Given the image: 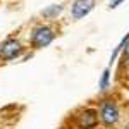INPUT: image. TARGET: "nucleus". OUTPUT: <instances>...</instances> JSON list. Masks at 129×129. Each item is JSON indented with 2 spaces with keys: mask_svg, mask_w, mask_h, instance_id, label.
<instances>
[{
  "mask_svg": "<svg viewBox=\"0 0 129 129\" xmlns=\"http://www.w3.org/2000/svg\"><path fill=\"white\" fill-rule=\"evenodd\" d=\"M95 7V0H74L72 4V17L81 19Z\"/></svg>",
  "mask_w": 129,
  "mask_h": 129,
  "instance_id": "5",
  "label": "nucleus"
},
{
  "mask_svg": "<svg viewBox=\"0 0 129 129\" xmlns=\"http://www.w3.org/2000/svg\"><path fill=\"white\" fill-rule=\"evenodd\" d=\"M127 41H129V33L127 35H126V38H124V40L120 41L119 43V47H117V48L114 50V53H112V57H110V62H114V60H115V57H117V55H119V52L122 48H124V47H126V45H127Z\"/></svg>",
  "mask_w": 129,
  "mask_h": 129,
  "instance_id": "7",
  "label": "nucleus"
},
{
  "mask_svg": "<svg viewBox=\"0 0 129 129\" xmlns=\"http://www.w3.org/2000/svg\"><path fill=\"white\" fill-rule=\"evenodd\" d=\"M100 119H102V122L105 126H112V124L117 122L119 110H117L114 102H110V100H103L102 102V105H100Z\"/></svg>",
  "mask_w": 129,
  "mask_h": 129,
  "instance_id": "1",
  "label": "nucleus"
},
{
  "mask_svg": "<svg viewBox=\"0 0 129 129\" xmlns=\"http://www.w3.org/2000/svg\"><path fill=\"white\" fill-rule=\"evenodd\" d=\"M22 53V47L17 40H5L0 45V55L4 60H12Z\"/></svg>",
  "mask_w": 129,
  "mask_h": 129,
  "instance_id": "3",
  "label": "nucleus"
},
{
  "mask_svg": "<svg viewBox=\"0 0 129 129\" xmlns=\"http://www.w3.org/2000/svg\"><path fill=\"white\" fill-rule=\"evenodd\" d=\"M109 74H110V71H109V69L103 71V74H102V79H100V89H107V86H109Z\"/></svg>",
  "mask_w": 129,
  "mask_h": 129,
  "instance_id": "8",
  "label": "nucleus"
},
{
  "mask_svg": "<svg viewBox=\"0 0 129 129\" xmlns=\"http://www.w3.org/2000/svg\"><path fill=\"white\" fill-rule=\"evenodd\" d=\"M129 59V41H127V45L124 47V60Z\"/></svg>",
  "mask_w": 129,
  "mask_h": 129,
  "instance_id": "10",
  "label": "nucleus"
},
{
  "mask_svg": "<svg viewBox=\"0 0 129 129\" xmlns=\"http://www.w3.org/2000/svg\"><path fill=\"white\" fill-rule=\"evenodd\" d=\"M120 2H124V0H110L109 7H110V9H115V7H117V5H119Z\"/></svg>",
  "mask_w": 129,
  "mask_h": 129,
  "instance_id": "9",
  "label": "nucleus"
},
{
  "mask_svg": "<svg viewBox=\"0 0 129 129\" xmlns=\"http://www.w3.org/2000/svg\"><path fill=\"white\" fill-rule=\"evenodd\" d=\"M98 122V114L93 109H84L78 115V127L79 129H93Z\"/></svg>",
  "mask_w": 129,
  "mask_h": 129,
  "instance_id": "4",
  "label": "nucleus"
},
{
  "mask_svg": "<svg viewBox=\"0 0 129 129\" xmlns=\"http://www.w3.org/2000/svg\"><path fill=\"white\" fill-rule=\"evenodd\" d=\"M52 40H53V31L47 26H38L33 31V36H31V43L35 48H43V47L50 45Z\"/></svg>",
  "mask_w": 129,
  "mask_h": 129,
  "instance_id": "2",
  "label": "nucleus"
},
{
  "mask_svg": "<svg viewBox=\"0 0 129 129\" xmlns=\"http://www.w3.org/2000/svg\"><path fill=\"white\" fill-rule=\"evenodd\" d=\"M62 12V5H50V7H47V9H43V17H55L57 14H60Z\"/></svg>",
  "mask_w": 129,
  "mask_h": 129,
  "instance_id": "6",
  "label": "nucleus"
}]
</instances>
